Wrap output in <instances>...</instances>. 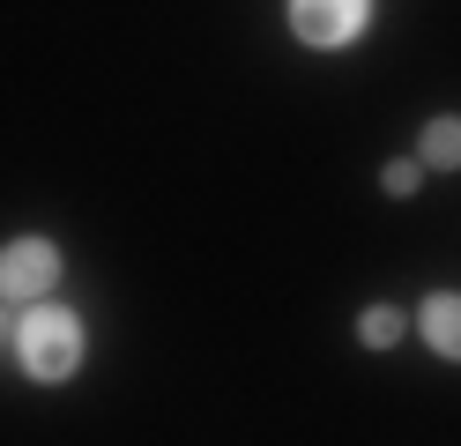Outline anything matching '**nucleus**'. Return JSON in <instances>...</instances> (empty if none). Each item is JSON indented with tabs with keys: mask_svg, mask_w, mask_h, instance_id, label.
I'll use <instances>...</instances> for the list:
<instances>
[{
	"mask_svg": "<svg viewBox=\"0 0 461 446\" xmlns=\"http://www.w3.org/2000/svg\"><path fill=\"white\" fill-rule=\"evenodd\" d=\"M357 335H365L372 350H387V342H402V313H394V305H372V313H365V327H357Z\"/></svg>",
	"mask_w": 461,
	"mask_h": 446,
	"instance_id": "nucleus-6",
	"label": "nucleus"
},
{
	"mask_svg": "<svg viewBox=\"0 0 461 446\" xmlns=\"http://www.w3.org/2000/svg\"><path fill=\"white\" fill-rule=\"evenodd\" d=\"M365 8L372 0H291V30L305 45H342L365 30Z\"/></svg>",
	"mask_w": 461,
	"mask_h": 446,
	"instance_id": "nucleus-2",
	"label": "nucleus"
},
{
	"mask_svg": "<svg viewBox=\"0 0 461 446\" xmlns=\"http://www.w3.org/2000/svg\"><path fill=\"white\" fill-rule=\"evenodd\" d=\"M52 276H60V253H52L45 238H15V246L0 253V297H45Z\"/></svg>",
	"mask_w": 461,
	"mask_h": 446,
	"instance_id": "nucleus-3",
	"label": "nucleus"
},
{
	"mask_svg": "<svg viewBox=\"0 0 461 446\" xmlns=\"http://www.w3.org/2000/svg\"><path fill=\"white\" fill-rule=\"evenodd\" d=\"M387 194H417V164H387Z\"/></svg>",
	"mask_w": 461,
	"mask_h": 446,
	"instance_id": "nucleus-7",
	"label": "nucleus"
},
{
	"mask_svg": "<svg viewBox=\"0 0 461 446\" xmlns=\"http://www.w3.org/2000/svg\"><path fill=\"white\" fill-rule=\"evenodd\" d=\"M75 357H82V327H75V313L45 305V313L23 320V372H31V379H68Z\"/></svg>",
	"mask_w": 461,
	"mask_h": 446,
	"instance_id": "nucleus-1",
	"label": "nucleus"
},
{
	"mask_svg": "<svg viewBox=\"0 0 461 446\" xmlns=\"http://www.w3.org/2000/svg\"><path fill=\"white\" fill-rule=\"evenodd\" d=\"M424 164H439V171L461 164V119H431L424 127Z\"/></svg>",
	"mask_w": 461,
	"mask_h": 446,
	"instance_id": "nucleus-5",
	"label": "nucleus"
},
{
	"mask_svg": "<svg viewBox=\"0 0 461 446\" xmlns=\"http://www.w3.org/2000/svg\"><path fill=\"white\" fill-rule=\"evenodd\" d=\"M417 327H424V342L439 350V357H461V297L454 290H431L424 305H417Z\"/></svg>",
	"mask_w": 461,
	"mask_h": 446,
	"instance_id": "nucleus-4",
	"label": "nucleus"
}]
</instances>
